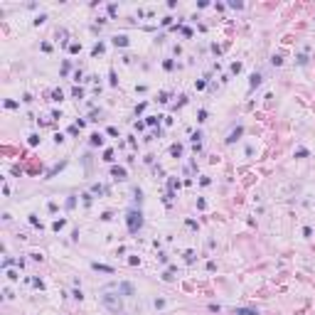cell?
I'll list each match as a JSON object with an SVG mask.
<instances>
[{
  "label": "cell",
  "mask_w": 315,
  "mask_h": 315,
  "mask_svg": "<svg viewBox=\"0 0 315 315\" xmlns=\"http://www.w3.org/2000/svg\"><path fill=\"white\" fill-rule=\"evenodd\" d=\"M101 300H104V305L108 308V310H111V313H116V315H118L121 310H123V305H121V298H118L113 290H104Z\"/></svg>",
  "instance_id": "cell-1"
},
{
  "label": "cell",
  "mask_w": 315,
  "mask_h": 315,
  "mask_svg": "<svg viewBox=\"0 0 315 315\" xmlns=\"http://www.w3.org/2000/svg\"><path fill=\"white\" fill-rule=\"evenodd\" d=\"M121 290H123L126 295H133V286H131V283H121Z\"/></svg>",
  "instance_id": "cell-2"
},
{
  "label": "cell",
  "mask_w": 315,
  "mask_h": 315,
  "mask_svg": "<svg viewBox=\"0 0 315 315\" xmlns=\"http://www.w3.org/2000/svg\"><path fill=\"white\" fill-rule=\"evenodd\" d=\"M94 268H96V271H106V273H113L111 266H99V263H94Z\"/></svg>",
  "instance_id": "cell-3"
},
{
  "label": "cell",
  "mask_w": 315,
  "mask_h": 315,
  "mask_svg": "<svg viewBox=\"0 0 315 315\" xmlns=\"http://www.w3.org/2000/svg\"><path fill=\"white\" fill-rule=\"evenodd\" d=\"M113 175L118 177V180H123V177H126V170H121V168H113Z\"/></svg>",
  "instance_id": "cell-4"
},
{
  "label": "cell",
  "mask_w": 315,
  "mask_h": 315,
  "mask_svg": "<svg viewBox=\"0 0 315 315\" xmlns=\"http://www.w3.org/2000/svg\"><path fill=\"white\" fill-rule=\"evenodd\" d=\"M236 315H256V310H246V308H241V310H236Z\"/></svg>",
  "instance_id": "cell-5"
},
{
  "label": "cell",
  "mask_w": 315,
  "mask_h": 315,
  "mask_svg": "<svg viewBox=\"0 0 315 315\" xmlns=\"http://www.w3.org/2000/svg\"><path fill=\"white\" fill-rule=\"evenodd\" d=\"M259 81H261V76H259V74H254V76H251V86H256Z\"/></svg>",
  "instance_id": "cell-6"
}]
</instances>
